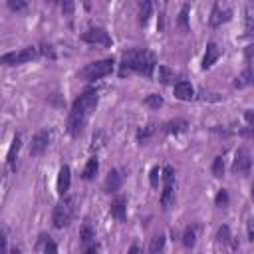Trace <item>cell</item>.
Returning <instances> with one entry per match:
<instances>
[{
    "label": "cell",
    "instance_id": "1",
    "mask_svg": "<svg viewBox=\"0 0 254 254\" xmlns=\"http://www.w3.org/2000/svg\"><path fill=\"white\" fill-rule=\"evenodd\" d=\"M155 65H157V58L153 52H149L145 48H131V50L123 52L121 75H125L127 71H135L145 77H151L155 71Z\"/></svg>",
    "mask_w": 254,
    "mask_h": 254
},
{
    "label": "cell",
    "instance_id": "2",
    "mask_svg": "<svg viewBox=\"0 0 254 254\" xmlns=\"http://www.w3.org/2000/svg\"><path fill=\"white\" fill-rule=\"evenodd\" d=\"M75 214V198L73 196H64L56 206H54V212H52V222L56 228H65L71 218Z\"/></svg>",
    "mask_w": 254,
    "mask_h": 254
},
{
    "label": "cell",
    "instance_id": "3",
    "mask_svg": "<svg viewBox=\"0 0 254 254\" xmlns=\"http://www.w3.org/2000/svg\"><path fill=\"white\" fill-rule=\"evenodd\" d=\"M115 67V62L113 58H105V60H97V62H91L87 64L85 67L79 69V77L85 79V81H93V79H101L105 75H109Z\"/></svg>",
    "mask_w": 254,
    "mask_h": 254
},
{
    "label": "cell",
    "instance_id": "4",
    "mask_svg": "<svg viewBox=\"0 0 254 254\" xmlns=\"http://www.w3.org/2000/svg\"><path fill=\"white\" fill-rule=\"evenodd\" d=\"M97 103H99V95H97V91H95V89H85V91H83V93L73 101L71 111L89 119V115L95 111Z\"/></svg>",
    "mask_w": 254,
    "mask_h": 254
},
{
    "label": "cell",
    "instance_id": "5",
    "mask_svg": "<svg viewBox=\"0 0 254 254\" xmlns=\"http://www.w3.org/2000/svg\"><path fill=\"white\" fill-rule=\"evenodd\" d=\"M175 204V169L167 165L163 169V192H161V206L169 210Z\"/></svg>",
    "mask_w": 254,
    "mask_h": 254
},
{
    "label": "cell",
    "instance_id": "6",
    "mask_svg": "<svg viewBox=\"0 0 254 254\" xmlns=\"http://www.w3.org/2000/svg\"><path fill=\"white\" fill-rule=\"evenodd\" d=\"M38 54H40L38 48H34V46H26V48H22V50H18V52L2 54L0 62H2L4 65H22V64H28V62L36 60Z\"/></svg>",
    "mask_w": 254,
    "mask_h": 254
},
{
    "label": "cell",
    "instance_id": "7",
    "mask_svg": "<svg viewBox=\"0 0 254 254\" xmlns=\"http://www.w3.org/2000/svg\"><path fill=\"white\" fill-rule=\"evenodd\" d=\"M81 42L85 44H93V46H103V48H109L111 46V36L103 30V28H87L85 32H81L79 36Z\"/></svg>",
    "mask_w": 254,
    "mask_h": 254
},
{
    "label": "cell",
    "instance_id": "8",
    "mask_svg": "<svg viewBox=\"0 0 254 254\" xmlns=\"http://www.w3.org/2000/svg\"><path fill=\"white\" fill-rule=\"evenodd\" d=\"M250 169H252V157L246 149H238L236 155H234V163H232V173L234 175H240V177H246L250 175Z\"/></svg>",
    "mask_w": 254,
    "mask_h": 254
},
{
    "label": "cell",
    "instance_id": "9",
    "mask_svg": "<svg viewBox=\"0 0 254 254\" xmlns=\"http://www.w3.org/2000/svg\"><path fill=\"white\" fill-rule=\"evenodd\" d=\"M50 143H52V131H50V129H40V131L32 137V143H30V155H34V157L42 155V153L48 149Z\"/></svg>",
    "mask_w": 254,
    "mask_h": 254
},
{
    "label": "cell",
    "instance_id": "10",
    "mask_svg": "<svg viewBox=\"0 0 254 254\" xmlns=\"http://www.w3.org/2000/svg\"><path fill=\"white\" fill-rule=\"evenodd\" d=\"M232 18V10L230 8H222V4H214L212 10H210V16H208V24L210 28H220L222 24H226L228 20Z\"/></svg>",
    "mask_w": 254,
    "mask_h": 254
},
{
    "label": "cell",
    "instance_id": "11",
    "mask_svg": "<svg viewBox=\"0 0 254 254\" xmlns=\"http://www.w3.org/2000/svg\"><path fill=\"white\" fill-rule=\"evenodd\" d=\"M71 185V169L67 165H62L60 173H58V181H56V190L60 196H65Z\"/></svg>",
    "mask_w": 254,
    "mask_h": 254
},
{
    "label": "cell",
    "instance_id": "12",
    "mask_svg": "<svg viewBox=\"0 0 254 254\" xmlns=\"http://www.w3.org/2000/svg\"><path fill=\"white\" fill-rule=\"evenodd\" d=\"M220 54H222V50L218 48V44H216V42H208V44H206V50H204V56H202L200 67H202V69L212 67V65L216 64V60L220 58Z\"/></svg>",
    "mask_w": 254,
    "mask_h": 254
},
{
    "label": "cell",
    "instance_id": "13",
    "mask_svg": "<svg viewBox=\"0 0 254 254\" xmlns=\"http://www.w3.org/2000/svg\"><path fill=\"white\" fill-rule=\"evenodd\" d=\"M85 123H87V117L69 111V117H67V133H69L71 137H79V135L83 133Z\"/></svg>",
    "mask_w": 254,
    "mask_h": 254
},
{
    "label": "cell",
    "instance_id": "14",
    "mask_svg": "<svg viewBox=\"0 0 254 254\" xmlns=\"http://www.w3.org/2000/svg\"><path fill=\"white\" fill-rule=\"evenodd\" d=\"M175 97L181 101H190L194 97V87L190 85V81L187 79H179L175 83Z\"/></svg>",
    "mask_w": 254,
    "mask_h": 254
},
{
    "label": "cell",
    "instance_id": "15",
    "mask_svg": "<svg viewBox=\"0 0 254 254\" xmlns=\"http://www.w3.org/2000/svg\"><path fill=\"white\" fill-rule=\"evenodd\" d=\"M121 185H123V175H121V171L113 169V171H109L107 177H105L103 190H105V192H115V190L121 189Z\"/></svg>",
    "mask_w": 254,
    "mask_h": 254
},
{
    "label": "cell",
    "instance_id": "16",
    "mask_svg": "<svg viewBox=\"0 0 254 254\" xmlns=\"http://www.w3.org/2000/svg\"><path fill=\"white\" fill-rule=\"evenodd\" d=\"M109 212H111V216L113 218H117V220H125V216H127V198L125 196H117L115 200H111V204H109Z\"/></svg>",
    "mask_w": 254,
    "mask_h": 254
},
{
    "label": "cell",
    "instance_id": "17",
    "mask_svg": "<svg viewBox=\"0 0 254 254\" xmlns=\"http://www.w3.org/2000/svg\"><path fill=\"white\" fill-rule=\"evenodd\" d=\"M254 83V69L248 65L246 69H242L236 77H234V87H238V89H242V87H248V85H252Z\"/></svg>",
    "mask_w": 254,
    "mask_h": 254
},
{
    "label": "cell",
    "instance_id": "18",
    "mask_svg": "<svg viewBox=\"0 0 254 254\" xmlns=\"http://www.w3.org/2000/svg\"><path fill=\"white\" fill-rule=\"evenodd\" d=\"M189 10H190V6H189V2H187V4H183V6H181V12H179V16H177V28H179L183 34H187V32L190 30Z\"/></svg>",
    "mask_w": 254,
    "mask_h": 254
},
{
    "label": "cell",
    "instance_id": "19",
    "mask_svg": "<svg viewBox=\"0 0 254 254\" xmlns=\"http://www.w3.org/2000/svg\"><path fill=\"white\" fill-rule=\"evenodd\" d=\"M187 127H189V123L185 121V119H171V121H167L165 123V133H169V135H179V133H183V131H187Z\"/></svg>",
    "mask_w": 254,
    "mask_h": 254
},
{
    "label": "cell",
    "instance_id": "20",
    "mask_svg": "<svg viewBox=\"0 0 254 254\" xmlns=\"http://www.w3.org/2000/svg\"><path fill=\"white\" fill-rule=\"evenodd\" d=\"M151 14H153V0L139 2V24H141V26H147V24H149Z\"/></svg>",
    "mask_w": 254,
    "mask_h": 254
},
{
    "label": "cell",
    "instance_id": "21",
    "mask_svg": "<svg viewBox=\"0 0 254 254\" xmlns=\"http://www.w3.org/2000/svg\"><path fill=\"white\" fill-rule=\"evenodd\" d=\"M216 242L218 244H222V246H226V244H230L232 248H238V244L232 240V234H230V228L226 226V224H222L220 228H218V232H216Z\"/></svg>",
    "mask_w": 254,
    "mask_h": 254
},
{
    "label": "cell",
    "instance_id": "22",
    "mask_svg": "<svg viewBox=\"0 0 254 254\" xmlns=\"http://www.w3.org/2000/svg\"><path fill=\"white\" fill-rule=\"evenodd\" d=\"M20 147H22V137H20V133H16V135H14V139H12L10 151H8V155H6V163H8L10 167L14 165V161H16V155H18Z\"/></svg>",
    "mask_w": 254,
    "mask_h": 254
},
{
    "label": "cell",
    "instance_id": "23",
    "mask_svg": "<svg viewBox=\"0 0 254 254\" xmlns=\"http://www.w3.org/2000/svg\"><path fill=\"white\" fill-rule=\"evenodd\" d=\"M97 171H99V161H97L95 157H91V159H87V163H85V167H83L81 177H83L85 181H91V179L97 175Z\"/></svg>",
    "mask_w": 254,
    "mask_h": 254
},
{
    "label": "cell",
    "instance_id": "24",
    "mask_svg": "<svg viewBox=\"0 0 254 254\" xmlns=\"http://www.w3.org/2000/svg\"><path fill=\"white\" fill-rule=\"evenodd\" d=\"M175 79H177L175 69H171V67H167V65H159V81H161V83L169 85V83H175Z\"/></svg>",
    "mask_w": 254,
    "mask_h": 254
},
{
    "label": "cell",
    "instance_id": "25",
    "mask_svg": "<svg viewBox=\"0 0 254 254\" xmlns=\"http://www.w3.org/2000/svg\"><path fill=\"white\" fill-rule=\"evenodd\" d=\"M36 250H38V252H58V244L52 242L50 236L42 234V236H40V242L36 244Z\"/></svg>",
    "mask_w": 254,
    "mask_h": 254
},
{
    "label": "cell",
    "instance_id": "26",
    "mask_svg": "<svg viewBox=\"0 0 254 254\" xmlns=\"http://www.w3.org/2000/svg\"><path fill=\"white\" fill-rule=\"evenodd\" d=\"M254 32V4H250L244 10V34H252Z\"/></svg>",
    "mask_w": 254,
    "mask_h": 254
},
{
    "label": "cell",
    "instance_id": "27",
    "mask_svg": "<svg viewBox=\"0 0 254 254\" xmlns=\"http://www.w3.org/2000/svg\"><path fill=\"white\" fill-rule=\"evenodd\" d=\"M79 238H81L83 244H91V242H95V230L89 224H83L79 228Z\"/></svg>",
    "mask_w": 254,
    "mask_h": 254
},
{
    "label": "cell",
    "instance_id": "28",
    "mask_svg": "<svg viewBox=\"0 0 254 254\" xmlns=\"http://www.w3.org/2000/svg\"><path fill=\"white\" fill-rule=\"evenodd\" d=\"M194 242H196V230H194L192 226H187L185 232H183V244H185L187 248H192Z\"/></svg>",
    "mask_w": 254,
    "mask_h": 254
},
{
    "label": "cell",
    "instance_id": "29",
    "mask_svg": "<svg viewBox=\"0 0 254 254\" xmlns=\"http://www.w3.org/2000/svg\"><path fill=\"white\" fill-rule=\"evenodd\" d=\"M210 169H212V175H214L216 179H220V177L224 175V157L218 155V157L212 161V167H210Z\"/></svg>",
    "mask_w": 254,
    "mask_h": 254
},
{
    "label": "cell",
    "instance_id": "30",
    "mask_svg": "<svg viewBox=\"0 0 254 254\" xmlns=\"http://www.w3.org/2000/svg\"><path fill=\"white\" fill-rule=\"evenodd\" d=\"M145 105H149L151 109H159V107L163 105V97H161L159 93H149V95L145 97Z\"/></svg>",
    "mask_w": 254,
    "mask_h": 254
},
{
    "label": "cell",
    "instance_id": "31",
    "mask_svg": "<svg viewBox=\"0 0 254 254\" xmlns=\"http://www.w3.org/2000/svg\"><path fill=\"white\" fill-rule=\"evenodd\" d=\"M165 248V236L163 234H157L151 238V244H149V250L151 252H161Z\"/></svg>",
    "mask_w": 254,
    "mask_h": 254
},
{
    "label": "cell",
    "instance_id": "32",
    "mask_svg": "<svg viewBox=\"0 0 254 254\" xmlns=\"http://www.w3.org/2000/svg\"><path fill=\"white\" fill-rule=\"evenodd\" d=\"M6 4H8V8H10L12 12H16V14H20V12H24V10L28 8V0H6Z\"/></svg>",
    "mask_w": 254,
    "mask_h": 254
},
{
    "label": "cell",
    "instance_id": "33",
    "mask_svg": "<svg viewBox=\"0 0 254 254\" xmlns=\"http://www.w3.org/2000/svg\"><path fill=\"white\" fill-rule=\"evenodd\" d=\"M153 133H155V125H153V123H149V125H145L143 129H139V131H137V139H139V141H145V139H149Z\"/></svg>",
    "mask_w": 254,
    "mask_h": 254
},
{
    "label": "cell",
    "instance_id": "34",
    "mask_svg": "<svg viewBox=\"0 0 254 254\" xmlns=\"http://www.w3.org/2000/svg\"><path fill=\"white\" fill-rule=\"evenodd\" d=\"M214 204H216L218 208H224V206L228 204V192H226L224 189L218 190V194H216V198H214Z\"/></svg>",
    "mask_w": 254,
    "mask_h": 254
},
{
    "label": "cell",
    "instance_id": "35",
    "mask_svg": "<svg viewBox=\"0 0 254 254\" xmlns=\"http://www.w3.org/2000/svg\"><path fill=\"white\" fill-rule=\"evenodd\" d=\"M73 10H75L73 0H62V12H64L65 18H71L73 16Z\"/></svg>",
    "mask_w": 254,
    "mask_h": 254
},
{
    "label": "cell",
    "instance_id": "36",
    "mask_svg": "<svg viewBox=\"0 0 254 254\" xmlns=\"http://www.w3.org/2000/svg\"><path fill=\"white\" fill-rule=\"evenodd\" d=\"M159 173H161V171H159V167H153V169H151V173H149V181H151V187H153V189H157V187H159Z\"/></svg>",
    "mask_w": 254,
    "mask_h": 254
},
{
    "label": "cell",
    "instance_id": "37",
    "mask_svg": "<svg viewBox=\"0 0 254 254\" xmlns=\"http://www.w3.org/2000/svg\"><path fill=\"white\" fill-rule=\"evenodd\" d=\"M40 54H42V56H46V58H56V54H54L52 46H48V44H42V48H40Z\"/></svg>",
    "mask_w": 254,
    "mask_h": 254
},
{
    "label": "cell",
    "instance_id": "38",
    "mask_svg": "<svg viewBox=\"0 0 254 254\" xmlns=\"http://www.w3.org/2000/svg\"><path fill=\"white\" fill-rule=\"evenodd\" d=\"M0 250L2 252H8V238H6V230L4 228L0 230Z\"/></svg>",
    "mask_w": 254,
    "mask_h": 254
},
{
    "label": "cell",
    "instance_id": "39",
    "mask_svg": "<svg viewBox=\"0 0 254 254\" xmlns=\"http://www.w3.org/2000/svg\"><path fill=\"white\" fill-rule=\"evenodd\" d=\"M246 230H248V240H250V242H254V218H250V220H248Z\"/></svg>",
    "mask_w": 254,
    "mask_h": 254
},
{
    "label": "cell",
    "instance_id": "40",
    "mask_svg": "<svg viewBox=\"0 0 254 254\" xmlns=\"http://www.w3.org/2000/svg\"><path fill=\"white\" fill-rule=\"evenodd\" d=\"M244 119H246L250 125H254V109H246V113H244Z\"/></svg>",
    "mask_w": 254,
    "mask_h": 254
},
{
    "label": "cell",
    "instance_id": "41",
    "mask_svg": "<svg viewBox=\"0 0 254 254\" xmlns=\"http://www.w3.org/2000/svg\"><path fill=\"white\" fill-rule=\"evenodd\" d=\"M252 54H254V46H248V48H246V60H250Z\"/></svg>",
    "mask_w": 254,
    "mask_h": 254
},
{
    "label": "cell",
    "instance_id": "42",
    "mask_svg": "<svg viewBox=\"0 0 254 254\" xmlns=\"http://www.w3.org/2000/svg\"><path fill=\"white\" fill-rule=\"evenodd\" d=\"M129 252H131V254H135V252H141V248H139V246H131V248H129Z\"/></svg>",
    "mask_w": 254,
    "mask_h": 254
},
{
    "label": "cell",
    "instance_id": "43",
    "mask_svg": "<svg viewBox=\"0 0 254 254\" xmlns=\"http://www.w3.org/2000/svg\"><path fill=\"white\" fill-rule=\"evenodd\" d=\"M44 2H46V4H50V6H56V4H58V2H62V0H44Z\"/></svg>",
    "mask_w": 254,
    "mask_h": 254
},
{
    "label": "cell",
    "instance_id": "44",
    "mask_svg": "<svg viewBox=\"0 0 254 254\" xmlns=\"http://www.w3.org/2000/svg\"><path fill=\"white\" fill-rule=\"evenodd\" d=\"M252 198H254V185H252Z\"/></svg>",
    "mask_w": 254,
    "mask_h": 254
},
{
    "label": "cell",
    "instance_id": "45",
    "mask_svg": "<svg viewBox=\"0 0 254 254\" xmlns=\"http://www.w3.org/2000/svg\"><path fill=\"white\" fill-rule=\"evenodd\" d=\"M139 2H145V0H139Z\"/></svg>",
    "mask_w": 254,
    "mask_h": 254
},
{
    "label": "cell",
    "instance_id": "46",
    "mask_svg": "<svg viewBox=\"0 0 254 254\" xmlns=\"http://www.w3.org/2000/svg\"><path fill=\"white\" fill-rule=\"evenodd\" d=\"M252 2H254V0H252Z\"/></svg>",
    "mask_w": 254,
    "mask_h": 254
}]
</instances>
